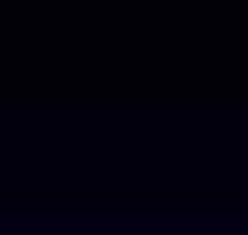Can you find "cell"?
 Returning a JSON list of instances; mask_svg holds the SVG:
<instances>
[]
</instances>
